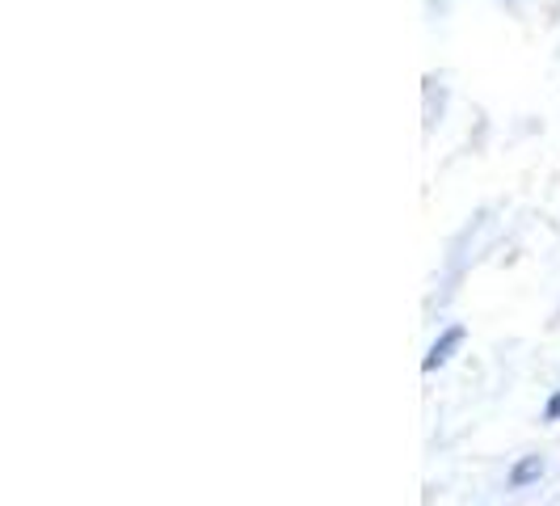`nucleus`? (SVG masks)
I'll return each instance as SVG.
<instances>
[{
    "instance_id": "nucleus-1",
    "label": "nucleus",
    "mask_w": 560,
    "mask_h": 506,
    "mask_svg": "<svg viewBox=\"0 0 560 506\" xmlns=\"http://www.w3.org/2000/svg\"><path fill=\"white\" fill-rule=\"evenodd\" d=\"M464 337H468V330L464 325H451V330H443V334L434 337V346H430V355H425V371H439L443 364H451V355L464 346Z\"/></svg>"
},
{
    "instance_id": "nucleus-2",
    "label": "nucleus",
    "mask_w": 560,
    "mask_h": 506,
    "mask_svg": "<svg viewBox=\"0 0 560 506\" xmlns=\"http://www.w3.org/2000/svg\"><path fill=\"white\" fill-rule=\"evenodd\" d=\"M539 478H544V456H527V460H518L510 469V490H527Z\"/></svg>"
},
{
    "instance_id": "nucleus-3",
    "label": "nucleus",
    "mask_w": 560,
    "mask_h": 506,
    "mask_svg": "<svg viewBox=\"0 0 560 506\" xmlns=\"http://www.w3.org/2000/svg\"><path fill=\"white\" fill-rule=\"evenodd\" d=\"M544 422H560V393L548 401V410H544Z\"/></svg>"
}]
</instances>
